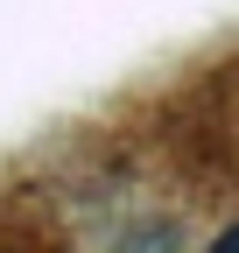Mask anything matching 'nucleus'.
<instances>
[{
  "label": "nucleus",
  "mask_w": 239,
  "mask_h": 253,
  "mask_svg": "<svg viewBox=\"0 0 239 253\" xmlns=\"http://www.w3.org/2000/svg\"><path fill=\"white\" fill-rule=\"evenodd\" d=\"M211 253H239V225H232V232H218V246H211Z\"/></svg>",
  "instance_id": "1"
}]
</instances>
